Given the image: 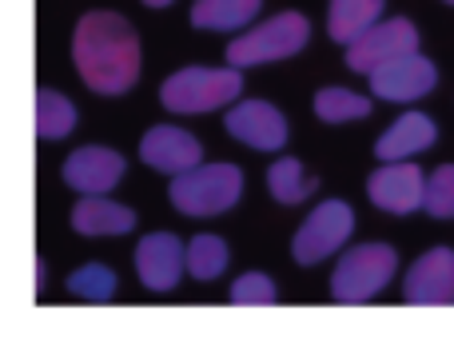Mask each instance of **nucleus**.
<instances>
[{
  "instance_id": "f257e3e1",
  "label": "nucleus",
  "mask_w": 454,
  "mask_h": 347,
  "mask_svg": "<svg viewBox=\"0 0 454 347\" xmlns=\"http://www.w3.org/2000/svg\"><path fill=\"white\" fill-rule=\"evenodd\" d=\"M72 64L88 92L96 96H124L140 80V36L132 20L108 8H92L76 20L72 32Z\"/></svg>"
},
{
  "instance_id": "f03ea898",
  "label": "nucleus",
  "mask_w": 454,
  "mask_h": 347,
  "mask_svg": "<svg viewBox=\"0 0 454 347\" xmlns=\"http://www.w3.org/2000/svg\"><path fill=\"white\" fill-rule=\"evenodd\" d=\"M243 92L239 68H207V64H192L180 68L160 84V104L172 116H207V112H227Z\"/></svg>"
},
{
  "instance_id": "7ed1b4c3",
  "label": "nucleus",
  "mask_w": 454,
  "mask_h": 347,
  "mask_svg": "<svg viewBox=\"0 0 454 347\" xmlns=\"http://www.w3.org/2000/svg\"><path fill=\"white\" fill-rule=\"evenodd\" d=\"M243 196V172L235 164H196L188 172L172 176L168 184V200L180 216H196V220H207V216H223L239 204Z\"/></svg>"
},
{
  "instance_id": "20e7f679",
  "label": "nucleus",
  "mask_w": 454,
  "mask_h": 347,
  "mask_svg": "<svg viewBox=\"0 0 454 347\" xmlns=\"http://www.w3.org/2000/svg\"><path fill=\"white\" fill-rule=\"evenodd\" d=\"M307 40H311V24L303 12H279L263 24H251V28L235 32V40L227 44V64L231 68H259V64H275L287 60V56L303 52Z\"/></svg>"
},
{
  "instance_id": "39448f33",
  "label": "nucleus",
  "mask_w": 454,
  "mask_h": 347,
  "mask_svg": "<svg viewBox=\"0 0 454 347\" xmlns=\"http://www.w3.org/2000/svg\"><path fill=\"white\" fill-rule=\"evenodd\" d=\"M395 272H399V252L391 244H359L335 264L331 296L339 304H367L391 284Z\"/></svg>"
},
{
  "instance_id": "423d86ee",
  "label": "nucleus",
  "mask_w": 454,
  "mask_h": 347,
  "mask_svg": "<svg viewBox=\"0 0 454 347\" xmlns=\"http://www.w3.org/2000/svg\"><path fill=\"white\" fill-rule=\"evenodd\" d=\"M355 232V212L343 200H323L315 212H307V220L299 224L295 240H291V256L303 268L331 260L335 252H343V244Z\"/></svg>"
},
{
  "instance_id": "0eeeda50",
  "label": "nucleus",
  "mask_w": 454,
  "mask_h": 347,
  "mask_svg": "<svg viewBox=\"0 0 454 347\" xmlns=\"http://www.w3.org/2000/svg\"><path fill=\"white\" fill-rule=\"evenodd\" d=\"M184 272H188V244L176 232H148L136 244V276L148 292L168 296L180 288Z\"/></svg>"
},
{
  "instance_id": "6e6552de",
  "label": "nucleus",
  "mask_w": 454,
  "mask_h": 347,
  "mask_svg": "<svg viewBox=\"0 0 454 347\" xmlns=\"http://www.w3.org/2000/svg\"><path fill=\"white\" fill-rule=\"evenodd\" d=\"M367 196L379 212L387 216H411L423 208L427 196V176L415 160H383L367 180Z\"/></svg>"
},
{
  "instance_id": "1a4fd4ad",
  "label": "nucleus",
  "mask_w": 454,
  "mask_h": 347,
  "mask_svg": "<svg viewBox=\"0 0 454 347\" xmlns=\"http://www.w3.org/2000/svg\"><path fill=\"white\" fill-rule=\"evenodd\" d=\"M407 52H419V28L411 20H403V16H395V20L371 24L359 40L347 44V68L371 76V72L383 68L387 60L407 56Z\"/></svg>"
},
{
  "instance_id": "9d476101",
  "label": "nucleus",
  "mask_w": 454,
  "mask_h": 347,
  "mask_svg": "<svg viewBox=\"0 0 454 347\" xmlns=\"http://www.w3.org/2000/svg\"><path fill=\"white\" fill-rule=\"evenodd\" d=\"M231 140L251 152H279L287 148V116L267 100H235L223 116Z\"/></svg>"
},
{
  "instance_id": "9b49d317",
  "label": "nucleus",
  "mask_w": 454,
  "mask_h": 347,
  "mask_svg": "<svg viewBox=\"0 0 454 347\" xmlns=\"http://www.w3.org/2000/svg\"><path fill=\"white\" fill-rule=\"evenodd\" d=\"M434 84H439V68H434L423 52L395 56V60H387L383 68L371 72V92H375L379 100H391V104L423 100V96L434 92Z\"/></svg>"
},
{
  "instance_id": "f8f14e48",
  "label": "nucleus",
  "mask_w": 454,
  "mask_h": 347,
  "mask_svg": "<svg viewBox=\"0 0 454 347\" xmlns=\"http://www.w3.org/2000/svg\"><path fill=\"white\" fill-rule=\"evenodd\" d=\"M64 184L80 196H112L120 180L128 176V160L116 148H104V144H84L64 160Z\"/></svg>"
},
{
  "instance_id": "ddd939ff",
  "label": "nucleus",
  "mask_w": 454,
  "mask_h": 347,
  "mask_svg": "<svg viewBox=\"0 0 454 347\" xmlns=\"http://www.w3.org/2000/svg\"><path fill=\"white\" fill-rule=\"evenodd\" d=\"M140 160L164 176H180L204 164V144L180 124H156L140 136Z\"/></svg>"
},
{
  "instance_id": "4468645a",
  "label": "nucleus",
  "mask_w": 454,
  "mask_h": 347,
  "mask_svg": "<svg viewBox=\"0 0 454 347\" xmlns=\"http://www.w3.org/2000/svg\"><path fill=\"white\" fill-rule=\"evenodd\" d=\"M407 304H450L454 300V252L450 248H431L411 264L403 280Z\"/></svg>"
},
{
  "instance_id": "2eb2a0df",
  "label": "nucleus",
  "mask_w": 454,
  "mask_h": 347,
  "mask_svg": "<svg viewBox=\"0 0 454 347\" xmlns=\"http://www.w3.org/2000/svg\"><path fill=\"white\" fill-rule=\"evenodd\" d=\"M72 232L88 240H104V236H128L136 232V212L128 204H116L112 196H80L72 208Z\"/></svg>"
},
{
  "instance_id": "dca6fc26",
  "label": "nucleus",
  "mask_w": 454,
  "mask_h": 347,
  "mask_svg": "<svg viewBox=\"0 0 454 347\" xmlns=\"http://www.w3.org/2000/svg\"><path fill=\"white\" fill-rule=\"evenodd\" d=\"M434 140H439V124L427 112H403L375 140V156L379 160H415L419 152L434 148Z\"/></svg>"
},
{
  "instance_id": "f3484780",
  "label": "nucleus",
  "mask_w": 454,
  "mask_h": 347,
  "mask_svg": "<svg viewBox=\"0 0 454 347\" xmlns=\"http://www.w3.org/2000/svg\"><path fill=\"white\" fill-rule=\"evenodd\" d=\"M387 0H327V32L335 44H351L359 40L371 24L383 20Z\"/></svg>"
},
{
  "instance_id": "a211bd4d",
  "label": "nucleus",
  "mask_w": 454,
  "mask_h": 347,
  "mask_svg": "<svg viewBox=\"0 0 454 347\" xmlns=\"http://www.w3.org/2000/svg\"><path fill=\"white\" fill-rule=\"evenodd\" d=\"M263 0H196L192 24L200 32H243L259 16Z\"/></svg>"
},
{
  "instance_id": "6ab92c4d",
  "label": "nucleus",
  "mask_w": 454,
  "mask_h": 347,
  "mask_svg": "<svg viewBox=\"0 0 454 347\" xmlns=\"http://www.w3.org/2000/svg\"><path fill=\"white\" fill-rule=\"evenodd\" d=\"M76 124H80L76 104L64 92H56V88H40L36 92V136L40 140H64V136L76 132Z\"/></svg>"
},
{
  "instance_id": "aec40b11",
  "label": "nucleus",
  "mask_w": 454,
  "mask_h": 347,
  "mask_svg": "<svg viewBox=\"0 0 454 347\" xmlns=\"http://www.w3.org/2000/svg\"><path fill=\"white\" fill-rule=\"evenodd\" d=\"M315 184L319 180H311V172H307L295 156H279L271 168H267V192H271L275 204H287V208L303 204V200L315 192Z\"/></svg>"
},
{
  "instance_id": "412c9836",
  "label": "nucleus",
  "mask_w": 454,
  "mask_h": 347,
  "mask_svg": "<svg viewBox=\"0 0 454 347\" xmlns=\"http://www.w3.org/2000/svg\"><path fill=\"white\" fill-rule=\"evenodd\" d=\"M231 264V252H227V240L212 236V232H200V236L188 240V276L200 280V284H212L220 280Z\"/></svg>"
},
{
  "instance_id": "4be33fe9",
  "label": "nucleus",
  "mask_w": 454,
  "mask_h": 347,
  "mask_svg": "<svg viewBox=\"0 0 454 347\" xmlns=\"http://www.w3.org/2000/svg\"><path fill=\"white\" fill-rule=\"evenodd\" d=\"M315 116L323 124H347V120H367L371 116V100L351 88H323L315 92Z\"/></svg>"
},
{
  "instance_id": "5701e85b",
  "label": "nucleus",
  "mask_w": 454,
  "mask_h": 347,
  "mask_svg": "<svg viewBox=\"0 0 454 347\" xmlns=\"http://www.w3.org/2000/svg\"><path fill=\"white\" fill-rule=\"evenodd\" d=\"M64 288H68V296H76V300H84V304H104L116 296V272H112L108 264H80V268L64 280Z\"/></svg>"
},
{
  "instance_id": "b1692460",
  "label": "nucleus",
  "mask_w": 454,
  "mask_h": 347,
  "mask_svg": "<svg viewBox=\"0 0 454 347\" xmlns=\"http://www.w3.org/2000/svg\"><path fill=\"white\" fill-rule=\"evenodd\" d=\"M423 208L434 216V220H454V164H442L427 176Z\"/></svg>"
},
{
  "instance_id": "393cba45",
  "label": "nucleus",
  "mask_w": 454,
  "mask_h": 347,
  "mask_svg": "<svg viewBox=\"0 0 454 347\" xmlns=\"http://www.w3.org/2000/svg\"><path fill=\"white\" fill-rule=\"evenodd\" d=\"M275 280L263 276V272H247L231 284V304H243V308H259V304H275Z\"/></svg>"
},
{
  "instance_id": "a878e982",
  "label": "nucleus",
  "mask_w": 454,
  "mask_h": 347,
  "mask_svg": "<svg viewBox=\"0 0 454 347\" xmlns=\"http://www.w3.org/2000/svg\"><path fill=\"white\" fill-rule=\"evenodd\" d=\"M148 8H168V4H176V0H144Z\"/></svg>"
},
{
  "instance_id": "bb28decb",
  "label": "nucleus",
  "mask_w": 454,
  "mask_h": 347,
  "mask_svg": "<svg viewBox=\"0 0 454 347\" xmlns=\"http://www.w3.org/2000/svg\"><path fill=\"white\" fill-rule=\"evenodd\" d=\"M447 4H454V0H447Z\"/></svg>"
}]
</instances>
